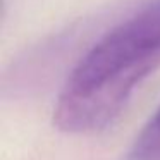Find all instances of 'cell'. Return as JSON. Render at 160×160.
<instances>
[{"mask_svg":"<svg viewBox=\"0 0 160 160\" xmlns=\"http://www.w3.org/2000/svg\"><path fill=\"white\" fill-rule=\"evenodd\" d=\"M160 66V0H152L107 31L76 64L53 110L64 132L107 128L129 97Z\"/></svg>","mask_w":160,"mask_h":160,"instance_id":"obj_1","label":"cell"},{"mask_svg":"<svg viewBox=\"0 0 160 160\" xmlns=\"http://www.w3.org/2000/svg\"><path fill=\"white\" fill-rule=\"evenodd\" d=\"M128 160H160V105L136 136Z\"/></svg>","mask_w":160,"mask_h":160,"instance_id":"obj_2","label":"cell"}]
</instances>
